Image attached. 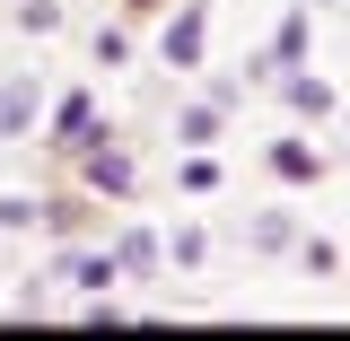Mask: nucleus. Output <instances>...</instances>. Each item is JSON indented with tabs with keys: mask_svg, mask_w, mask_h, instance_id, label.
Returning a JSON list of instances; mask_svg holds the SVG:
<instances>
[{
	"mask_svg": "<svg viewBox=\"0 0 350 341\" xmlns=\"http://www.w3.org/2000/svg\"><path fill=\"white\" fill-rule=\"evenodd\" d=\"M79 184L96 193V202H131V193H140V167H131V149L105 123H96V140L79 149Z\"/></svg>",
	"mask_w": 350,
	"mask_h": 341,
	"instance_id": "nucleus-1",
	"label": "nucleus"
},
{
	"mask_svg": "<svg viewBox=\"0 0 350 341\" xmlns=\"http://www.w3.org/2000/svg\"><path fill=\"white\" fill-rule=\"evenodd\" d=\"M158 62L167 70H202L211 62V0H175L167 36H158Z\"/></svg>",
	"mask_w": 350,
	"mask_h": 341,
	"instance_id": "nucleus-2",
	"label": "nucleus"
},
{
	"mask_svg": "<svg viewBox=\"0 0 350 341\" xmlns=\"http://www.w3.org/2000/svg\"><path fill=\"white\" fill-rule=\"evenodd\" d=\"M88 140H96V96H88V87H70V96H44V149L79 158Z\"/></svg>",
	"mask_w": 350,
	"mask_h": 341,
	"instance_id": "nucleus-3",
	"label": "nucleus"
},
{
	"mask_svg": "<svg viewBox=\"0 0 350 341\" xmlns=\"http://www.w3.org/2000/svg\"><path fill=\"white\" fill-rule=\"evenodd\" d=\"M44 123V79L36 70H0V140L18 149V140H36Z\"/></svg>",
	"mask_w": 350,
	"mask_h": 341,
	"instance_id": "nucleus-4",
	"label": "nucleus"
},
{
	"mask_svg": "<svg viewBox=\"0 0 350 341\" xmlns=\"http://www.w3.org/2000/svg\"><path fill=\"white\" fill-rule=\"evenodd\" d=\"M53 280L79 289V298H96V289L123 280V262H114V245H70V254H53Z\"/></svg>",
	"mask_w": 350,
	"mask_h": 341,
	"instance_id": "nucleus-5",
	"label": "nucleus"
},
{
	"mask_svg": "<svg viewBox=\"0 0 350 341\" xmlns=\"http://www.w3.org/2000/svg\"><path fill=\"white\" fill-rule=\"evenodd\" d=\"M262 167L280 175V184H324V149L289 131V140H271V149H262Z\"/></svg>",
	"mask_w": 350,
	"mask_h": 341,
	"instance_id": "nucleus-6",
	"label": "nucleus"
},
{
	"mask_svg": "<svg viewBox=\"0 0 350 341\" xmlns=\"http://www.w3.org/2000/svg\"><path fill=\"white\" fill-rule=\"evenodd\" d=\"M280 96H289V114H298V123H333V87L315 79V70H280Z\"/></svg>",
	"mask_w": 350,
	"mask_h": 341,
	"instance_id": "nucleus-7",
	"label": "nucleus"
},
{
	"mask_svg": "<svg viewBox=\"0 0 350 341\" xmlns=\"http://www.w3.org/2000/svg\"><path fill=\"white\" fill-rule=\"evenodd\" d=\"M306 36H315V9L298 0V9L271 27V70H298V62H306Z\"/></svg>",
	"mask_w": 350,
	"mask_h": 341,
	"instance_id": "nucleus-8",
	"label": "nucleus"
},
{
	"mask_svg": "<svg viewBox=\"0 0 350 341\" xmlns=\"http://www.w3.org/2000/svg\"><path fill=\"white\" fill-rule=\"evenodd\" d=\"M88 219H96V193H53V202H36V228H53V236H79Z\"/></svg>",
	"mask_w": 350,
	"mask_h": 341,
	"instance_id": "nucleus-9",
	"label": "nucleus"
},
{
	"mask_svg": "<svg viewBox=\"0 0 350 341\" xmlns=\"http://www.w3.org/2000/svg\"><path fill=\"white\" fill-rule=\"evenodd\" d=\"M158 254H167L175 271H202V262H211V228H193V219H184V228L158 236Z\"/></svg>",
	"mask_w": 350,
	"mask_h": 341,
	"instance_id": "nucleus-10",
	"label": "nucleus"
},
{
	"mask_svg": "<svg viewBox=\"0 0 350 341\" xmlns=\"http://www.w3.org/2000/svg\"><path fill=\"white\" fill-rule=\"evenodd\" d=\"M114 262H123V280H131V271H158L167 254H158V236H149V228H114Z\"/></svg>",
	"mask_w": 350,
	"mask_h": 341,
	"instance_id": "nucleus-11",
	"label": "nucleus"
},
{
	"mask_svg": "<svg viewBox=\"0 0 350 341\" xmlns=\"http://www.w3.org/2000/svg\"><path fill=\"white\" fill-rule=\"evenodd\" d=\"M211 140H219V105L202 96V105H184V114H175V149H211Z\"/></svg>",
	"mask_w": 350,
	"mask_h": 341,
	"instance_id": "nucleus-12",
	"label": "nucleus"
},
{
	"mask_svg": "<svg viewBox=\"0 0 350 341\" xmlns=\"http://www.w3.org/2000/svg\"><path fill=\"white\" fill-rule=\"evenodd\" d=\"M245 236H254V254H289V245H298V219H289V210H254Z\"/></svg>",
	"mask_w": 350,
	"mask_h": 341,
	"instance_id": "nucleus-13",
	"label": "nucleus"
},
{
	"mask_svg": "<svg viewBox=\"0 0 350 341\" xmlns=\"http://www.w3.org/2000/svg\"><path fill=\"white\" fill-rule=\"evenodd\" d=\"M175 184H184V193H219V158L211 149H184V158H175Z\"/></svg>",
	"mask_w": 350,
	"mask_h": 341,
	"instance_id": "nucleus-14",
	"label": "nucleus"
},
{
	"mask_svg": "<svg viewBox=\"0 0 350 341\" xmlns=\"http://www.w3.org/2000/svg\"><path fill=\"white\" fill-rule=\"evenodd\" d=\"M9 18L27 36H62V0H9Z\"/></svg>",
	"mask_w": 350,
	"mask_h": 341,
	"instance_id": "nucleus-15",
	"label": "nucleus"
},
{
	"mask_svg": "<svg viewBox=\"0 0 350 341\" xmlns=\"http://www.w3.org/2000/svg\"><path fill=\"white\" fill-rule=\"evenodd\" d=\"M131 62V27H96V70H123Z\"/></svg>",
	"mask_w": 350,
	"mask_h": 341,
	"instance_id": "nucleus-16",
	"label": "nucleus"
},
{
	"mask_svg": "<svg viewBox=\"0 0 350 341\" xmlns=\"http://www.w3.org/2000/svg\"><path fill=\"white\" fill-rule=\"evenodd\" d=\"M298 262L324 280V271H342V245H333V236H298Z\"/></svg>",
	"mask_w": 350,
	"mask_h": 341,
	"instance_id": "nucleus-17",
	"label": "nucleus"
},
{
	"mask_svg": "<svg viewBox=\"0 0 350 341\" xmlns=\"http://www.w3.org/2000/svg\"><path fill=\"white\" fill-rule=\"evenodd\" d=\"M0 228H9V236L36 228V202H27V193H0Z\"/></svg>",
	"mask_w": 350,
	"mask_h": 341,
	"instance_id": "nucleus-18",
	"label": "nucleus"
},
{
	"mask_svg": "<svg viewBox=\"0 0 350 341\" xmlns=\"http://www.w3.org/2000/svg\"><path fill=\"white\" fill-rule=\"evenodd\" d=\"M123 9H167V0H123Z\"/></svg>",
	"mask_w": 350,
	"mask_h": 341,
	"instance_id": "nucleus-19",
	"label": "nucleus"
},
{
	"mask_svg": "<svg viewBox=\"0 0 350 341\" xmlns=\"http://www.w3.org/2000/svg\"><path fill=\"white\" fill-rule=\"evenodd\" d=\"M306 9H324V0H306Z\"/></svg>",
	"mask_w": 350,
	"mask_h": 341,
	"instance_id": "nucleus-20",
	"label": "nucleus"
}]
</instances>
